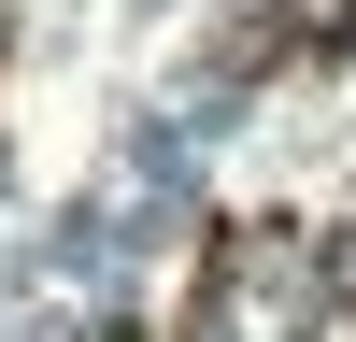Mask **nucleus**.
<instances>
[{
	"label": "nucleus",
	"mask_w": 356,
	"mask_h": 342,
	"mask_svg": "<svg viewBox=\"0 0 356 342\" xmlns=\"http://www.w3.org/2000/svg\"><path fill=\"white\" fill-rule=\"evenodd\" d=\"M356 43V0H271L243 28V72H300V57H342Z\"/></svg>",
	"instance_id": "1"
}]
</instances>
